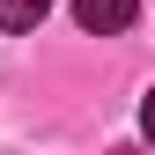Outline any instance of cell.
<instances>
[{
    "instance_id": "cell-1",
    "label": "cell",
    "mask_w": 155,
    "mask_h": 155,
    "mask_svg": "<svg viewBox=\"0 0 155 155\" xmlns=\"http://www.w3.org/2000/svg\"><path fill=\"white\" fill-rule=\"evenodd\" d=\"M133 15H140V0H74V22H81V30H96V37L133 30Z\"/></svg>"
},
{
    "instance_id": "cell-2",
    "label": "cell",
    "mask_w": 155,
    "mask_h": 155,
    "mask_svg": "<svg viewBox=\"0 0 155 155\" xmlns=\"http://www.w3.org/2000/svg\"><path fill=\"white\" fill-rule=\"evenodd\" d=\"M52 15V0H0V30H37Z\"/></svg>"
},
{
    "instance_id": "cell-3",
    "label": "cell",
    "mask_w": 155,
    "mask_h": 155,
    "mask_svg": "<svg viewBox=\"0 0 155 155\" xmlns=\"http://www.w3.org/2000/svg\"><path fill=\"white\" fill-rule=\"evenodd\" d=\"M140 133H148V140H155V89L140 96Z\"/></svg>"
},
{
    "instance_id": "cell-4",
    "label": "cell",
    "mask_w": 155,
    "mask_h": 155,
    "mask_svg": "<svg viewBox=\"0 0 155 155\" xmlns=\"http://www.w3.org/2000/svg\"><path fill=\"white\" fill-rule=\"evenodd\" d=\"M111 155H140V148H111Z\"/></svg>"
}]
</instances>
